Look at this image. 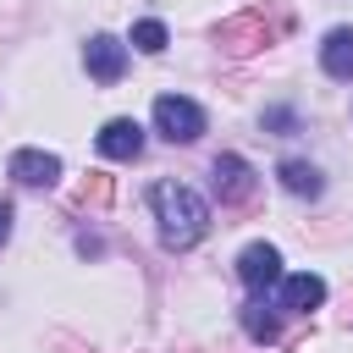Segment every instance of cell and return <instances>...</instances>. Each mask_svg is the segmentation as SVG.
<instances>
[{
    "instance_id": "1",
    "label": "cell",
    "mask_w": 353,
    "mask_h": 353,
    "mask_svg": "<svg viewBox=\"0 0 353 353\" xmlns=\"http://www.w3.org/2000/svg\"><path fill=\"white\" fill-rule=\"evenodd\" d=\"M149 204H154V221H160V243H165L171 254L193 248V243L210 232V204H204L188 182H176V176L154 182V188H149Z\"/></svg>"
},
{
    "instance_id": "11",
    "label": "cell",
    "mask_w": 353,
    "mask_h": 353,
    "mask_svg": "<svg viewBox=\"0 0 353 353\" xmlns=\"http://www.w3.org/2000/svg\"><path fill=\"white\" fill-rule=\"evenodd\" d=\"M281 188L292 193V199H320L325 193V176H320V165H309V160H281Z\"/></svg>"
},
{
    "instance_id": "2",
    "label": "cell",
    "mask_w": 353,
    "mask_h": 353,
    "mask_svg": "<svg viewBox=\"0 0 353 353\" xmlns=\"http://www.w3.org/2000/svg\"><path fill=\"white\" fill-rule=\"evenodd\" d=\"M154 132L165 143H193L204 132V110L188 99V94H160L154 99Z\"/></svg>"
},
{
    "instance_id": "9",
    "label": "cell",
    "mask_w": 353,
    "mask_h": 353,
    "mask_svg": "<svg viewBox=\"0 0 353 353\" xmlns=\"http://www.w3.org/2000/svg\"><path fill=\"white\" fill-rule=\"evenodd\" d=\"M320 303H325V281H320L314 270L281 276V309H298V314H309V309H320Z\"/></svg>"
},
{
    "instance_id": "17",
    "label": "cell",
    "mask_w": 353,
    "mask_h": 353,
    "mask_svg": "<svg viewBox=\"0 0 353 353\" xmlns=\"http://www.w3.org/2000/svg\"><path fill=\"white\" fill-rule=\"evenodd\" d=\"M11 221H17V210H11V204H6V199H0V243H6V237H11Z\"/></svg>"
},
{
    "instance_id": "6",
    "label": "cell",
    "mask_w": 353,
    "mask_h": 353,
    "mask_svg": "<svg viewBox=\"0 0 353 353\" xmlns=\"http://www.w3.org/2000/svg\"><path fill=\"white\" fill-rule=\"evenodd\" d=\"M94 149H99L105 160H138V154H143V127H138L132 116H116V121L99 127Z\"/></svg>"
},
{
    "instance_id": "16",
    "label": "cell",
    "mask_w": 353,
    "mask_h": 353,
    "mask_svg": "<svg viewBox=\"0 0 353 353\" xmlns=\"http://www.w3.org/2000/svg\"><path fill=\"white\" fill-rule=\"evenodd\" d=\"M77 254H83V259H99V254H105V243H99V237H88V232H77Z\"/></svg>"
},
{
    "instance_id": "10",
    "label": "cell",
    "mask_w": 353,
    "mask_h": 353,
    "mask_svg": "<svg viewBox=\"0 0 353 353\" xmlns=\"http://www.w3.org/2000/svg\"><path fill=\"white\" fill-rule=\"evenodd\" d=\"M320 66H325V77L353 83V28H331V33H325V44H320Z\"/></svg>"
},
{
    "instance_id": "13",
    "label": "cell",
    "mask_w": 353,
    "mask_h": 353,
    "mask_svg": "<svg viewBox=\"0 0 353 353\" xmlns=\"http://www.w3.org/2000/svg\"><path fill=\"white\" fill-rule=\"evenodd\" d=\"M132 44H138L143 55H160V50H165V22H154V17L132 22Z\"/></svg>"
},
{
    "instance_id": "14",
    "label": "cell",
    "mask_w": 353,
    "mask_h": 353,
    "mask_svg": "<svg viewBox=\"0 0 353 353\" xmlns=\"http://www.w3.org/2000/svg\"><path fill=\"white\" fill-rule=\"evenodd\" d=\"M77 204H110V176L105 171H88V182L77 188Z\"/></svg>"
},
{
    "instance_id": "8",
    "label": "cell",
    "mask_w": 353,
    "mask_h": 353,
    "mask_svg": "<svg viewBox=\"0 0 353 353\" xmlns=\"http://www.w3.org/2000/svg\"><path fill=\"white\" fill-rule=\"evenodd\" d=\"M237 276H243V287L265 292L270 281H281V248H270V243H248V248L237 254Z\"/></svg>"
},
{
    "instance_id": "18",
    "label": "cell",
    "mask_w": 353,
    "mask_h": 353,
    "mask_svg": "<svg viewBox=\"0 0 353 353\" xmlns=\"http://www.w3.org/2000/svg\"><path fill=\"white\" fill-rule=\"evenodd\" d=\"M188 353H193V347H188Z\"/></svg>"
},
{
    "instance_id": "7",
    "label": "cell",
    "mask_w": 353,
    "mask_h": 353,
    "mask_svg": "<svg viewBox=\"0 0 353 353\" xmlns=\"http://www.w3.org/2000/svg\"><path fill=\"white\" fill-rule=\"evenodd\" d=\"M6 171H11L22 188H55V182H61V154H50V149H17Z\"/></svg>"
},
{
    "instance_id": "4",
    "label": "cell",
    "mask_w": 353,
    "mask_h": 353,
    "mask_svg": "<svg viewBox=\"0 0 353 353\" xmlns=\"http://www.w3.org/2000/svg\"><path fill=\"white\" fill-rule=\"evenodd\" d=\"M83 66H88L94 83H116V77L127 72V44L110 39V33H94V39L83 44Z\"/></svg>"
},
{
    "instance_id": "12",
    "label": "cell",
    "mask_w": 353,
    "mask_h": 353,
    "mask_svg": "<svg viewBox=\"0 0 353 353\" xmlns=\"http://www.w3.org/2000/svg\"><path fill=\"white\" fill-rule=\"evenodd\" d=\"M243 331L254 342H276L281 336V320H276V309H265V298H254V303H243Z\"/></svg>"
},
{
    "instance_id": "3",
    "label": "cell",
    "mask_w": 353,
    "mask_h": 353,
    "mask_svg": "<svg viewBox=\"0 0 353 353\" xmlns=\"http://www.w3.org/2000/svg\"><path fill=\"white\" fill-rule=\"evenodd\" d=\"M215 44L226 50V55H254V50H265L270 44V22L259 17V11H243V17H226L221 28H215Z\"/></svg>"
},
{
    "instance_id": "15",
    "label": "cell",
    "mask_w": 353,
    "mask_h": 353,
    "mask_svg": "<svg viewBox=\"0 0 353 353\" xmlns=\"http://www.w3.org/2000/svg\"><path fill=\"white\" fill-rule=\"evenodd\" d=\"M265 127H270V132H298V110H292V105H270V110H265Z\"/></svg>"
},
{
    "instance_id": "5",
    "label": "cell",
    "mask_w": 353,
    "mask_h": 353,
    "mask_svg": "<svg viewBox=\"0 0 353 353\" xmlns=\"http://www.w3.org/2000/svg\"><path fill=\"white\" fill-rule=\"evenodd\" d=\"M215 199L221 204H243V199H254V165L243 160V154H215Z\"/></svg>"
}]
</instances>
